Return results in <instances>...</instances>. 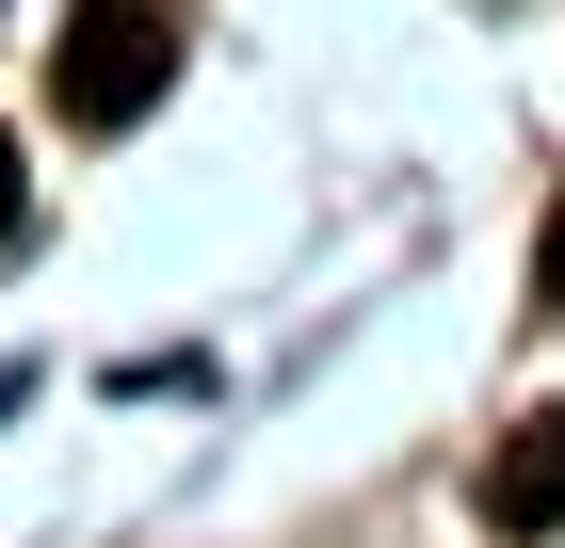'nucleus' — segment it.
<instances>
[{"mask_svg":"<svg viewBox=\"0 0 565 548\" xmlns=\"http://www.w3.org/2000/svg\"><path fill=\"white\" fill-rule=\"evenodd\" d=\"M162 82H178V0H65V33H49V114L65 129L162 114Z\"/></svg>","mask_w":565,"mask_h":548,"instance_id":"f257e3e1","label":"nucleus"},{"mask_svg":"<svg viewBox=\"0 0 565 548\" xmlns=\"http://www.w3.org/2000/svg\"><path fill=\"white\" fill-rule=\"evenodd\" d=\"M484 533L501 548H550L565 533V404H533V420L484 452Z\"/></svg>","mask_w":565,"mask_h":548,"instance_id":"f03ea898","label":"nucleus"},{"mask_svg":"<svg viewBox=\"0 0 565 548\" xmlns=\"http://www.w3.org/2000/svg\"><path fill=\"white\" fill-rule=\"evenodd\" d=\"M17 211H33V162H17V129H0V226H17Z\"/></svg>","mask_w":565,"mask_h":548,"instance_id":"7ed1b4c3","label":"nucleus"},{"mask_svg":"<svg viewBox=\"0 0 565 548\" xmlns=\"http://www.w3.org/2000/svg\"><path fill=\"white\" fill-rule=\"evenodd\" d=\"M533 275H550V307H565V194H550V243H533Z\"/></svg>","mask_w":565,"mask_h":548,"instance_id":"20e7f679","label":"nucleus"}]
</instances>
